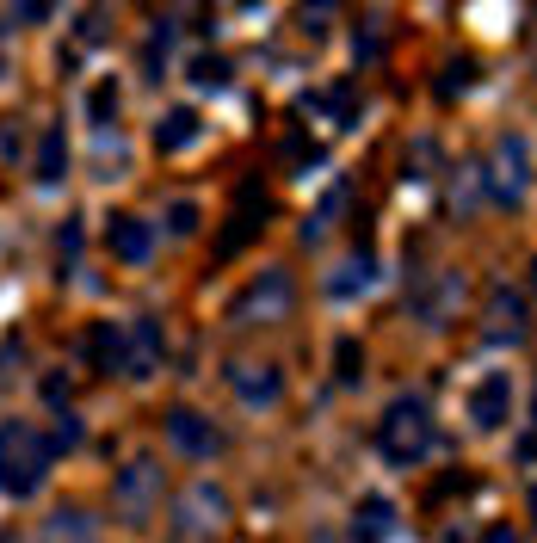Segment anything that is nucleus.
I'll list each match as a JSON object with an SVG mask.
<instances>
[{
  "mask_svg": "<svg viewBox=\"0 0 537 543\" xmlns=\"http://www.w3.org/2000/svg\"><path fill=\"white\" fill-rule=\"evenodd\" d=\"M44 482H50V445H44V432L25 426V420H7V426H0V494L31 500Z\"/></svg>",
  "mask_w": 537,
  "mask_h": 543,
  "instance_id": "1",
  "label": "nucleus"
},
{
  "mask_svg": "<svg viewBox=\"0 0 537 543\" xmlns=\"http://www.w3.org/2000/svg\"><path fill=\"white\" fill-rule=\"evenodd\" d=\"M433 414H426V402L420 395H396V402L383 408V420H377V451L396 463V469H414L426 451H433Z\"/></svg>",
  "mask_w": 537,
  "mask_h": 543,
  "instance_id": "2",
  "label": "nucleus"
},
{
  "mask_svg": "<svg viewBox=\"0 0 537 543\" xmlns=\"http://www.w3.org/2000/svg\"><path fill=\"white\" fill-rule=\"evenodd\" d=\"M266 216H272V198L260 179H241V192H235V216H229V229L217 235V260H235V253H247L260 241L266 229Z\"/></svg>",
  "mask_w": 537,
  "mask_h": 543,
  "instance_id": "3",
  "label": "nucleus"
},
{
  "mask_svg": "<svg viewBox=\"0 0 537 543\" xmlns=\"http://www.w3.org/2000/svg\"><path fill=\"white\" fill-rule=\"evenodd\" d=\"M155 500H161V463L155 457H136L130 469H118V519L124 525H149Z\"/></svg>",
  "mask_w": 537,
  "mask_h": 543,
  "instance_id": "4",
  "label": "nucleus"
},
{
  "mask_svg": "<svg viewBox=\"0 0 537 543\" xmlns=\"http://www.w3.org/2000/svg\"><path fill=\"white\" fill-rule=\"evenodd\" d=\"M494 198L500 204H519L525 198V186H531V136H519V130H507L494 142Z\"/></svg>",
  "mask_w": 537,
  "mask_h": 543,
  "instance_id": "5",
  "label": "nucleus"
},
{
  "mask_svg": "<svg viewBox=\"0 0 537 543\" xmlns=\"http://www.w3.org/2000/svg\"><path fill=\"white\" fill-rule=\"evenodd\" d=\"M284 309H291V272L284 266H266L254 284H247V291L235 297V309H229V321H278Z\"/></svg>",
  "mask_w": 537,
  "mask_h": 543,
  "instance_id": "6",
  "label": "nucleus"
},
{
  "mask_svg": "<svg viewBox=\"0 0 537 543\" xmlns=\"http://www.w3.org/2000/svg\"><path fill=\"white\" fill-rule=\"evenodd\" d=\"M223 519H229V500L210 482H198V488H186L173 500V531L179 537H210V531H223Z\"/></svg>",
  "mask_w": 537,
  "mask_h": 543,
  "instance_id": "7",
  "label": "nucleus"
},
{
  "mask_svg": "<svg viewBox=\"0 0 537 543\" xmlns=\"http://www.w3.org/2000/svg\"><path fill=\"white\" fill-rule=\"evenodd\" d=\"M531 334V297L525 284H500V291L488 297V340L507 346V340H525Z\"/></svg>",
  "mask_w": 537,
  "mask_h": 543,
  "instance_id": "8",
  "label": "nucleus"
},
{
  "mask_svg": "<svg viewBox=\"0 0 537 543\" xmlns=\"http://www.w3.org/2000/svg\"><path fill=\"white\" fill-rule=\"evenodd\" d=\"M457 303H463V278H457V272H433V278L408 297L414 321H426V328H445V321L457 315Z\"/></svg>",
  "mask_w": 537,
  "mask_h": 543,
  "instance_id": "9",
  "label": "nucleus"
},
{
  "mask_svg": "<svg viewBox=\"0 0 537 543\" xmlns=\"http://www.w3.org/2000/svg\"><path fill=\"white\" fill-rule=\"evenodd\" d=\"M167 445L186 451V457H217L223 451V432H217V420H204L198 408H173L167 414Z\"/></svg>",
  "mask_w": 537,
  "mask_h": 543,
  "instance_id": "10",
  "label": "nucleus"
},
{
  "mask_svg": "<svg viewBox=\"0 0 537 543\" xmlns=\"http://www.w3.org/2000/svg\"><path fill=\"white\" fill-rule=\"evenodd\" d=\"M513 420V377L507 371H488L476 389H470V426L476 432H494Z\"/></svg>",
  "mask_w": 537,
  "mask_h": 543,
  "instance_id": "11",
  "label": "nucleus"
},
{
  "mask_svg": "<svg viewBox=\"0 0 537 543\" xmlns=\"http://www.w3.org/2000/svg\"><path fill=\"white\" fill-rule=\"evenodd\" d=\"M161 352H167L161 346V321L155 315H136L130 328H124V377H136V383L155 377L161 371Z\"/></svg>",
  "mask_w": 537,
  "mask_h": 543,
  "instance_id": "12",
  "label": "nucleus"
},
{
  "mask_svg": "<svg viewBox=\"0 0 537 543\" xmlns=\"http://www.w3.org/2000/svg\"><path fill=\"white\" fill-rule=\"evenodd\" d=\"M81 358L99 377H118L124 371V328H118V321H93V328L81 334Z\"/></svg>",
  "mask_w": 537,
  "mask_h": 543,
  "instance_id": "13",
  "label": "nucleus"
},
{
  "mask_svg": "<svg viewBox=\"0 0 537 543\" xmlns=\"http://www.w3.org/2000/svg\"><path fill=\"white\" fill-rule=\"evenodd\" d=\"M223 377H229V389L241 395L247 408H272L278 395H284V377H278L272 365H229Z\"/></svg>",
  "mask_w": 537,
  "mask_h": 543,
  "instance_id": "14",
  "label": "nucleus"
},
{
  "mask_svg": "<svg viewBox=\"0 0 537 543\" xmlns=\"http://www.w3.org/2000/svg\"><path fill=\"white\" fill-rule=\"evenodd\" d=\"M105 241H112V260H124V266H142L155 253V229L142 223V216H112Z\"/></svg>",
  "mask_w": 537,
  "mask_h": 543,
  "instance_id": "15",
  "label": "nucleus"
},
{
  "mask_svg": "<svg viewBox=\"0 0 537 543\" xmlns=\"http://www.w3.org/2000/svg\"><path fill=\"white\" fill-rule=\"evenodd\" d=\"M198 130H204V118L192 112V105H173V112L155 124V149L161 155H186L192 142H198Z\"/></svg>",
  "mask_w": 537,
  "mask_h": 543,
  "instance_id": "16",
  "label": "nucleus"
},
{
  "mask_svg": "<svg viewBox=\"0 0 537 543\" xmlns=\"http://www.w3.org/2000/svg\"><path fill=\"white\" fill-rule=\"evenodd\" d=\"M62 173H68V130L50 124L38 136V186H62Z\"/></svg>",
  "mask_w": 537,
  "mask_h": 543,
  "instance_id": "17",
  "label": "nucleus"
},
{
  "mask_svg": "<svg viewBox=\"0 0 537 543\" xmlns=\"http://www.w3.org/2000/svg\"><path fill=\"white\" fill-rule=\"evenodd\" d=\"M371 278H377V266H371V253L358 247L352 260H340V266H334V278H328V297H358V291H371Z\"/></svg>",
  "mask_w": 537,
  "mask_h": 543,
  "instance_id": "18",
  "label": "nucleus"
},
{
  "mask_svg": "<svg viewBox=\"0 0 537 543\" xmlns=\"http://www.w3.org/2000/svg\"><path fill=\"white\" fill-rule=\"evenodd\" d=\"M358 543H383L389 531H396V506H389L383 494H365V500H358Z\"/></svg>",
  "mask_w": 537,
  "mask_h": 543,
  "instance_id": "19",
  "label": "nucleus"
},
{
  "mask_svg": "<svg viewBox=\"0 0 537 543\" xmlns=\"http://www.w3.org/2000/svg\"><path fill=\"white\" fill-rule=\"evenodd\" d=\"M50 543H93V525L81 506H62V513H50Z\"/></svg>",
  "mask_w": 537,
  "mask_h": 543,
  "instance_id": "20",
  "label": "nucleus"
},
{
  "mask_svg": "<svg viewBox=\"0 0 537 543\" xmlns=\"http://www.w3.org/2000/svg\"><path fill=\"white\" fill-rule=\"evenodd\" d=\"M118 105H124V99H118V81H99V87L87 93V118H93V130H112V124H118Z\"/></svg>",
  "mask_w": 537,
  "mask_h": 543,
  "instance_id": "21",
  "label": "nucleus"
},
{
  "mask_svg": "<svg viewBox=\"0 0 537 543\" xmlns=\"http://www.w3.org/2000/svg\"><path fill=\"white\" fill-rule=\"evenodd\" d=\"M340 204H346V186H328V198H321L315 210H309V223H303V241H321L334 229V216H340Z\"/></svg>",
  "mask_w": 537,
  "mask_h": 543,
  "instance_id": "22",
  "label": "nucleus"
},
{
  "mask_svg": "<svg viewBox=\"0 0 537 543\" xmlns=\"http://www.w3.org/2000/svg\"><path fill=\"white\" fill-rule=\"evenodd\" d=\"M81 439H87V426L75 420V408H62V414H56V432H50L44 445H50V457H56V451H75Z\"/></svg>",
  "mask_w": 537,
  "mask_h": 543,
  "instance_id": "23",
  "label": "nucleus"
},
{
  "mask_svg": "<svg viewBox=\"0 0 537 543\" xmlns=\"http://www.w3.org/2000/svg\"><path fill=\"white\" fill-rule=\"evenodd\" d=\"M334 377H340V383L365 377V346H358V340H340V346H334Z\"/></svg>",
  "mask_w": 537,
  "mask_h": 543,
  "instance_id": "24",
  "label": "nucleus"
},
{
  "mask_svg": "<svg viewBox=\"0 0 537 543\" xmlns=\"http://www.w3.org/2000/svg\"><path fill=\"white\" fill-rule=\"evenodd\" d=\"M167 235H179V241L198 235V204H192V198H173V204H167Z\"/></svg>",
  "mask_w": 537,
  "mask_h": 543,
  "instance_id": "25",
  "label": "nucleus"
},
{
  "mask_svg": "<svg viewBox=\"0 0 537 543\" xmlns=\"http://www.w3.org/2000/svg\"><path fill=\"white\" fill-rule=\"evenodd\" d=\"M352 50H358V62H377V56H383V19H365V25H358Z\"/></svg>",
  "mask_w": 537,
  "mask_h": 543,
  "instance_id": "26",
  "label": "nucleus"
},
{
  "mask_svg": "<svg viewBox=\"0 0 537 543\" xmlns=\"http://www.w3.org/2000/svg\"><path fill=\"white\" fill-rule=\"evenodd\" d=\"M192 81H198V87H229V62H223V56H198V62H192Z\"/></svg>",
  "mask_w": 537,
  "mask_h": 543,
  "instance_id": "27",
  "label": "nucleus"
},
{
  "mask_svg": "<svg viewBox=\"0 0 537 543\" xmlns=\"http://www.w3.org/2000/svg\"><path fill=\"white\" fill-rule=\"evenodd\" d=\"M81 241H87V235H81V223L68 216V223L56 229V253H62V266H75V260H81Z\"/></svg>",
  "mask_w": 537,
  "mask_h": 543,
  "instance_id": "28",
  "label": "nucleus"
},
{
  "mask_svg": "<svg viewBox=\"0 0 537 543\" xmlns=\"http://www.w3.org/2000/svg\"><path fill=\"white\" fill-rule=\"evenodd\" d=\"M470 81H476V62H470V56H463V62H445V81H439V93L451 99L457 87H470Z\"/></svg>",
  "mask_w": 537,
  "mask_h": 543,
  "instance_id": "29",
  "label": "nucleus"
},
{
  "mask_svg": "<svg viewBox=\"0 0 537 543\" xmlns=\"http://www.w3.org/2000/svg\"><path fill=\"white\" fill-rule=\"evenodd\" d=\"M25 149V130H13V118H0V161H13Z\"/></svg>",
  "mask_w": 537,
  "mask_h": 543,
  "instance_id": "30",
  "label": "nucleus"
},
{
  "mask_svg": "<svg viewBox=\"0 0 537 543\" xmlns=\"http://www.w3.org/2000/svg\"><path fill=\"white\" fill-rule=\"evenodd\" d=\"M44 402H50L56 414L68 408V377H62V371H56V377H44Z\"/></svg>",
  "mask_w": 537,
  "mask_h": 543,
  "instance_id": "31",
  "label": "nucleus"
},
{
  "mask_svg": "<svg viewBox=\"0 0 537 543\" xmlns=\"http://www.w3.org/2000/svg\"><path fill=\"white\" fill-rule=\"evenodd\" d=\"M482 198V167H470V179H457V204H476Z\"/></svg>",
  "mask_w": 537,
  "mask_h": 543,
  "instance_id": "32",
  "label": "nucleus"
},
{
  "mask_svg": "<svg viewBox=\"0 0 537 543\" xmlns=\"http://www.w3.org/2000/svg\"><path fill=\"white\" fill-rule=\"evenodd\" d=\"M38 25V19H50V7H44V0H25V7H13V25Z\"/></svg>",
  "mask_w": 537,
  "mask_h": 543,
  "instance_id": "33",
  "label": "nucleus"
},
{
  "mask_svg": "<svg viewBox=\"0 0 537 543\" xmlns=\"http://www.w3.org/2000/svg\"><path fill=\"white\" fill-rule=\"evenodd\" d=\"M303 31H309V38H321V31H328V7H321V13L309 7V13H303Z\"/></svg>",
  "mask_w": 537,
  "mask_h": 543,
  "instance_id": "34",
  "label": "nucleus"
},
{
  "mask_svg": "<svg viewBox=\"0 0 537 543\" xmlns=\"http://www.w3.org/2000/svg\"><path fill=\"white\" fill-rule=\"evenodd\" d=\"M482 543H519V531H513V525H494V531H488Z\"/></svg>",
  "mask_w": 537,
  "mask_h": 543,
  "instance_id": "35",
  "label": "nucleus"
}]
</instances>
